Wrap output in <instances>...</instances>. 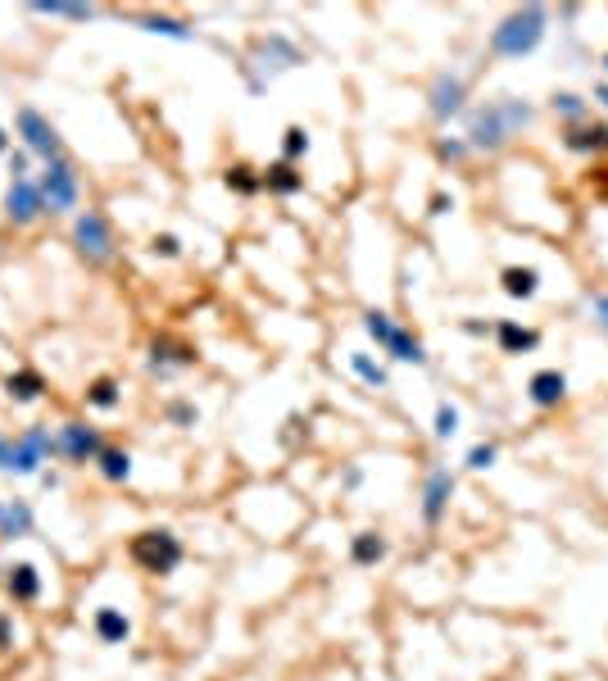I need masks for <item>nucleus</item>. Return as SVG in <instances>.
<instances>
[{"label": "nucleus", "instance_id": "f257e3e1", "mask_svg": "<svg viewBox=\"0 0 608 681\" xmlns=\"http://www.w3.org/2000/svg\"><path fill=\"white\" fill-rule=\"evenodd\" d=\"M536 123V105L527 96H495L463 114V141L472 155H500Z\"/></svg>", "mask_w": 608, "mask_h": 681}, {"label": "nucleus", "instance_id": "f03ea898", "mask_svg": "<svg viewBox=\"0 0 608 681\" xmlns=\"http://www.w3.org/2000/svg\"><path fill=\"white\" fill-rule=\"evenodd\" d=\"M545 37H550V10L545 5H522V10L504 14L500 23L491 28V55L495 60H527V55H536L540 46H545Z\"/></svg>", "mask_w": 608, "mask_h": 681}, {"label": "nucleus", "instance_id": "7ed1b4c3", "mask_svg": "<svg viewBox=\"0 0 608 681\" xmlns=\"http://www.w3.org/2000/svg\"><path fill=\"white\" fill-rule=\"evenodd\" d=\"M363 332L377 341L382 355H391L395 364H413V368H427V346L413 327H404L400 318H391L386 309H368L363 314Z\"/></svg>", "mask_w": 608, "mask_h": 681}, {"label": "nucleus", "instance_id": "20e7f679", "mask_svg": "<svg viewBox=\"0 0 608 681\" xmlns=\"http://www.w3.org/2000/svg\"><path fill=\"white\" fill-rule=\"evenodd\" d=\"M295 64H304L300 46H295L291 37H282V32H268V37L255 41V50H250V64H246V78L255 91H264L268 82L277 78V73L295 69Z\"/></svg>", "mask_w": 608, "mask_h": 681}, {"label": "nucleus", "instance_id": "39448f33", "mask_svg": "<svg viewBox=\"0 0 608 681\" xmlns=\"http://www.w3.org/2000/svg\"><path fill=\"white\" fill-rule=\"evenodd\" d=\"M182 559H187V545L177 541L168 527H150V532L132 536V563H137V568H146V573L168 577V573H177V568H182Z\"/></svg>", "mask_w": 608, "mask_h": 681}, {"label": "nucleus", "instance_id": "423d86ee", "mask_svg": "<svg viewBox=\"0 0 608 681\" xmlns=\"http://www.w3.org/2000/svg\"><path fill=\"white\" fill-rule=\"evenodd\" d=\"M41 200H46V214H73L82 200V178H78V168L69 164V159L59 155L50 159L46 168H41Z\"/></svg>", "mask_w": 608, "mask_h": 681}, {"label": "nucleus", "instance_id": "0eeeda50", "mask_svg": "<svg viewBox=\"0 0 608 681\" xmlns=\"http://www.w3.org/2000/svg\"><path fill=\"white\" fill-rule=\"evenodd\" d=\"M468 91L472 87L459 69H441L432 78V87H427V114H432L436 123L463 119V114H468Z\"/></svg>", "mask_w": 608, "mask_h": 681}, {"label": "nucleus", "instance_id": "6e6552de", "mask_svg": "<svg viewBox=\"0 0 608 681\" xmlns=\"http://www.w3.org/2000/svg\"><path fill=\"white\" fill-rule=\"evenodd\" d=\"M73 246H78V255L87 264H109L114 259V227H109V218L100 209H82L73 218Z\"/></svg>", "mask_w": 608, "mask_h": 681}, {"label": "nucleus", "instance_id": "1a4fd4ad", "mask_svg": "<svg viewBox=\"0 0 608 681\" xmlns=\"http://www.w3.org/2000/svg\"><path fill=\"white\" fill-rule=\"evenodd\" d=\"M454 491H459V477H454L450 468H445V464L427 468V477H422V500H418L422 523L441 527L445 514H450V504H454Z\"/></svg>", "mask_w": 608, "mask_h": 681}, {"label": "nucleus", "instance_id": "9d476101", "mask_svg": "<svg viewBox=\"0 0 608 681\" xmlns=\"http://www.w3.org/2000/svg\"><path fill=\"white\" fill-rule=\"evenodd\" d=\"M19 137H23V146H28L32 155H41L46 164H50V159L64 155V141H59V128L46 119V114H41V109H32V105H23V109H19Z\"/></svg>", "mask_w": 608, "mask_h": 681}, {"label": "nucleus", "instance_id": "9b49d317", "mask_svg": "<svg viewBox=\"0 0 608 681\" xmlns=\"http://www.w3.org/2000/svg\"><path fill=\"white\" fill-rule=\"evenodd\" d=\"M559 146L568 150V155H581V159H608V119H581V123H572V128H563L559 132Z\"/></svg>", "mask_w": 608, "mask_h": 681}, {"label": "nucleus", "instance_id": "f8f14e48", "mask_svg": "<svg viewBox=\"0 0 608 681\" xmlns=\"http://www.w3.org/2000/svg\"><path fill=\"white\" fill-rule=\"evenodd\" d=\"M572 395V382L563 368H536V373L527 377V405L540 409V414H554V409L568 405Z\"/></svg>", "mask_w": 608, "mask_h": 681}, {"label": "nucleus", "instance_id": "ddd939ff", "mask_svg": "<svg viewBox=\"0 0 608 681\" xmlns=\"http://www.w3.org/2000/svg\"><path fill=\"white\" fill-rule=\"evenodd\" d=\"M100 450H105V441H100L96 427L78 423V418H73V423H59V432H55V454H64L69 464H96Z\"/></svg>", "mask_w": 608, "mask_h": 681}, {"label": "nucleus", "instance_id": "4468645a", "mask_svg": "<svg viewBox=\"0 0 608 681\" xmlns=\"http://www.w3.org/2000/svg\"><path fill=\"white\" fill-rule=\"evenodd\" d=\"M491 341H495V350H500V355L522 359V355H536L545 336H540V327L522 323V318H495Z\"/></svg>", "mask_w": 608, "mask_h": 681}, {"label": "nucleus", "instance_id": "2eb2a0df", "mask_svg": "<svg viewBox=\"0 0 608 681\" xmlns=\"http://www.w3.org/2000/svg\"><path fill=\"white\" fill-rule=\"evenodd\" d=\"M50 454H55V436L46 432V427H28L23 436H14V459H10V473H41V464H46Z\"/></svg>", "mask_w": 608, "mask_h": 681}, {"label": "nucleus", "instance_id": "dca6fc26", "mask_svg": "<svg viewBox=\"0 0 608 681\" xmlns=\"http://www.w3.org/2000/svg\"><path fill=\"white\" fill-rule=\"evenodd\" d=\"M5 218L14 227H32L37 218H46V200H41V187L32 178L10 182V191H5Z\"/></svg>", "mask_w": 608, "mask_h": 681}, {"label": "nucleus", "instance_id": "f3484780", "mask_svg": "<svg viewBox=\"0 0 608 681\" xmlns=\"http://www.w3.org/2000/svg\"><path fill=\"white\" fill-rule=\"evenodd\" d=\"M500 291L509 300H536L540 296V268L536 264H504L500 268Z\"/></svg>", "mask_w": 608, "mask_h": 681}, {"label": "nucleus", "instance_id": "a211bd4d", "mask_svg": "<svg viewBox=\"0 0 608 681\" xmlns=\"http://www.w3.org/2000/svg\"><path fill=\"white\" fill-rule=\"evenodd\" d=\"M259 178H264V191L277 200H291L304 191V173L300 164H286V159H273L268 168H259Z\"/></svg>", "mask_w": 608, "mask_h": 681}, {"label": "nucleus", "instance_id": "6ab92c4d", "mask_svg": "<svg viewBox=\"0 0 608 681\" xmlns=\"http://www.w3.org/2000/svg\"><path fill=\"white\" fill-rule=\"evenodd\" d=\"M5 591H10L14 604H32L41 595V573L32 563H10L5 568Z\"/></svg>", "mask_w": 608, "mask_h": 681}, {"label": "nucleus", "instance_id": "aec40b11", "mask_svg": "<svg viewBox=\"0 0 608 681\" xmlns=\"http://www.w3.org/2000/svg\"><path fill=\"white\" fill-rule=\"evenodd\" d=\"M91 627H96L100 645H123L132 636V622L123 609H114V604H105V609H96V618H91Z\"/></svg>", "mask_w": 608, "mask_h": 681}, {"label": "nucleus", "instance_id": "412c9836", "mask_svg": "<svg viewBox=\"0 0 608 681\" xmlns=\"http://www.w3.org/2000/svg\"><path fill=\"white\" fill-rule=\"evenodd\" d=\"M550 114H554V119H563V128H572V123L590 119V96H581V91H568V87L550 91Z\"/></svg>", "mask_w": 608, "mask_h": 681}, {"label": "nucleus", "instance_id": "4be33fe9", "mask_svg": "<svg viewBox=\"0 0 608 681\" xmlns=\"http://www.w3.org/2000/svg\"><path fill=\"white\" fill-rule=\"evenodd\" d=\"M386 536L382 532H354L350 536V563L354 568H377V563L386 559Z\"/></svg>", "mask_w": 608, "mask_h": 681}, {"label": "nucleus", "instance_id": "5701e85b", "mask_svg": "<svg viewBox=\"0 0 608 681\" xmlns=\"http://www.w3.org/2000/svg\"><path fill=\"white\" fill-rule=\"evenodd\" d=\"M32 532V504L28 500H5L0 504V536L5 541H19Z\"/></svg>", "mask_w": 608, "mask_h": 681}, {"label": "nucleus", "instance_id": "b1692460", "mask_svg": "<svg viewBox=\"0 0 608 681\" xmlns=\"http://www.w3.org/2000/svg\"><path fill=\"white\" fill-rule=\"evenodd\" d=\"M350 368H354V377H359L368 391H391V373H386V368L377 364L368 350H350Z\"/></svg>", "mask_w": 608, "mask_h": 681}, {"label": "nucleus", "instance_id": "393cba45", "mask_svg": "<svg viewBox=\"0 0 608 681\" xmlns=\"http://www.w3.org/2000/svg\"><path fill=\"white\" fill-rule=\"evenodd\" d=\"M141 32H155V37H173V41H196V28L182 19H168V14H137Z\"/></svg>", "mask_w": 608, "mask_h": 681}, {"label": "nucleus", "instance_id": "a878e982", "mask_svg": "<svg viewBox=\"0 0 608 681\" xmlns=\"http://www.w3.org/2000/svg\"><path fill=\"white\" fill-rule=\"evenodd\" d=\"M223 187L227 191H236V196H259L264 191V178H259V168H250V164H227L223 168Z\"/></svg>", "mask_w": 608, "mask_h": 681}, {"label": "nucleus", "instance_id": "bb28decb", "mask_svg": "<svg viewBox=\"0 0 608 681\" xmlns=\"http://www.w3.org/2000/svg\"><path fill=\"white\" fill-rule=\"evenodd\" d=\"M96 468H100V477H105V482L123 486L132 477V454L118 450V445H105V450H100V459H96Z\"/></svg>", "mask_w": 608, "mask_h": 681}, {"label": "nucleus", "instance_id": "cd10ccee", "mask_svg": "<svg viewBox=\"0 0 608 681\" xmlns=\"http://www.w3.org/2000/svg\"><path fill=\"white\" fill-rule=\"evenodd\" d=\"M5 391H10V400H19V405H32V400H41L46 382H41V373H32V368H19V373H10Z\"/></svg>", "mask_w": 608, "mask_h": 681}, {"label": "nucleus", "instance_id": "c85d7f7f", "mask_svg": "<svg viewBox=\"0 0 608 681\" xmlns=\"http://www.w3.org/2000/svg\"><path fill=\"white\" fill-rule=\"evenodd\" d=\"M150 364L155 368H191L196 355H191L187 346H173V341H155V346H150Z\"/></svg>", "mask_w": 608, "mask_h": 681}, {"label": "nucleus", "instance_id": "c756f323", "mask_svg": "<svg viewBox=\"0 0 608 681\" xmlns=\"http://www.w3.org/2000/svg\"><path fill=\"white\" fill-rule=\"evenodd\" d=\"M87 405L91 409H118L123 405V391H118L114 377H96V382L87 386Z\"/></svg>", "mask_w": 608, "mask_h": 681}, {"label": "nucleus", "instance_id": "7c9ffc66", "mask_svg": "<svg viewBox=\"0 0 608 681\" xmlns=\"http://www.w3.org/2000/svg\"><path fill=\"white\" fill-rule=\"evenodd\" d=\"M459 427H463L459 405H450V400H441V405H436V418H432V432H436V441H454V436H459Z\"/></svg>", "mask_w": 608, "mask_h": 681}, {"label": "nucleus", "instance_id": "2f4dec72", "mask_svg": "<svg viewBox=\"0 0 608 681\" xmlns=\"http://www.w3.org/2000/svg\"><path fill=\"white\" fill-rule=\"evenodd\" d=\"M495 464H500V445L495 441H477L468 454H463V468H468V473H491Z\"/></svg>", "mask_w": 608, "mask_h": 681}, {"label": "nucleus", "instance_id": "473e14b6", "mask_svg": "<svg viewBox=\"0 0 608 681\" xmlns=\"http://www.w3.org/2000/svg\"><path fill=\"white\" fill-rule=\"evenodd\" d=\"M32 10H37V14H50V19H73V23H87L91 14H96L91 5H69V0H37Z\"/></svg>", "mask_w": 608, "mask_h": 681}, {"label": "nucleus", "instance_id": "72a5a7b5", "mask_svg": "<svg viewBox=\"0 0 608 681\" xmlns=\"http://www.w3.org/2000/svg\"><path fill=\"white\" fill-rule=\"evenodd\" d=\"M309 146H314V141H309V132H304L300 123H291V128L282 132V159L286 164H300V159L309 155Z\"/></svg>", "mask_w": 608, "mask_h": 681}, {"label": "nucleus", "instance_id": "f704fd0d", "mask_svg": "<svg viewBox=\"0 0 608 681\" xmlns=\"http://www.w3.org/2000/svg\"><path fill=\"white\" fill-rule=\"evenodd\" d=\"M436 159L450 164V168H459V164H468L472 159V150H468V141L463 137H436Z\"/></svg>", "mask_w": 608, "mask_h": 681}, {"label": "nucleus", "instance_id": "c9c22d12", "mask_svg": "<svg viewBox=\"0 0 608 681\" xmlns=\"http://www.w3.org/2000/svg\"><path fill=\"white\" fill-rule=\"evenodd\" d=\"M168 423L173 427H196V405H191V400H168Z\"/></svg>", "mask_w": 608, "mask_h": 681}, {"label": "nucleus", "instance_id": "e433bc0d", "mask_svg": "<svg viewBox=\"0 0 608 681\" xmlns=\"http://www.w3.org/2000/svg\"><path fill=\"white\" fill-rule=\"evenodd\" d=\"M590 323L599 327V332H608V291H590Z\"/></svg>", "mask_w": 608, "mask_h": 681}, {"label": "nucleus", "instance_id": "4c0bfd02", "mask_svg": "<svg viewBox=\"0 0 608 681\" xmlns=\"http://www.w3.org/2000/svg\"><path fill=\"white\" fill-rule=\"evenodd\" d=\"M150 250H155V255H164V259H177V255H182V241H177L173 232H159V237L150 241Z\"/></svg>", "mask_w": 608, "mask_h": 681}, {"label": "nucleus", "instance_id": "58836bf2", "mask_svg": "<svg viewBox=\"0 0 608 681\" xmlns=\"http://www.w3.org/2000/svg\"><path fill=\"white\" fill-rule=\"evenodd\" d=\"M491 318H477V314H468V318H463V323H459V332H468V336H477V341H486V336H491Z\"/></svg>", "mask_w": 608, "mask_h": 681}, {"label": "nucleus", "instance_id": "ea45409f", "mask_svg": "<svg viewBox=\"0 0 608 681\" xmlns=\"http://www.w3.org/2000/svg\"><path fill=\"white\" fill-rule=\"evenodd\" d=\"M450 209H454V196H450V191H432V200H427V214H432V218H445Z\"/></svg>", "mask_w": 608, "mask_h": 681}, {"label": "nucleus", "instance_id": "a19ab883", "mask_svg": "<svg viewBox=\"0 0 608 681\" xmlns=\"http://www.w3.org/2000/svg\"><path fill=\"white\" fill-rule=\"evenodd\" d=\"M10 459H14V436L0 432V473H10Z\"/></svg>", "mask_w": 608, "mask_h": 681}, {"label": "nucleus", "instance_id": "79ce46f5", "mask_svg": "<svg viewBox=\"0 0 608 681\" xmlns=\"http://www.w3.org/2000/svg\"><path fill=\"white\" fill-rule=\"evenodd\" d=\"M14 178H28V150L10 155V182H14Z\"/></svg>", "mask_w": 608, "mask_h": 681}, {"label": "nucleus", "instance_id": "37998d69", "mask_svg": "<svg viewBox=\"0 0 608 681\" xmlns=\"http://www.w3.org/2000/svg\"><path fill=\"white\" fill-rule=\"evenodd\" d=\"M590 100H595V105H599V109H604V114H608V78H599L595 87H590Z\"/></svg>", "mask_w": 608, "mask_h": 681}, {"label": "nucleus", "instance_id": "c03bdc74", "mask_svg": "<svg viewBox=\"0 0 608 681\" xmlns=\"http://www.w3.org/2000/svg\"><path fill=\"white\" fill-rule=\"evenodd\" d=\"M5 150H10V137H5V128H0V155H5Z\"/></svg>", "mask_w": 608, "mask_h": 681}, {"label": "nucleus", "instance_id": "a18cd8bd", "mask_svg": "<svg viewBox=\"0 0 608 681\" xmlns=\"http://www.w3.org/2000/svg\"><path fill=\"white\" fill-rule=\"evenodd\" d=\"M599 64H604V78H608V50H604V55H599Z\"/></svg>", "mask_w": 608, "mask_h": 681}]
</instances>
